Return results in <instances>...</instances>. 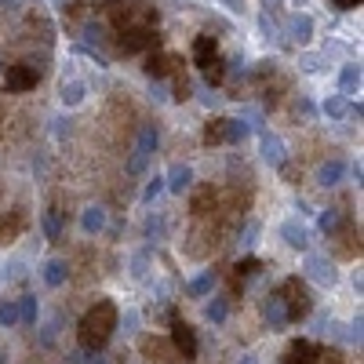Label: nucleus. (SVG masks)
I'll return each instance as SVG.
<instances>
[{
	"instance_id": "nucleus-13",
	"label": "nucleus",
	"mask_w": 364,
	"mask_h": 364,
	"mask_svg": "<svg viewBox=\"0 0 364 364\" xmlns=\"http://www.w3.org/2000/svg\"><path fill=\"white\" fill-rule=\"evenodd\" d=\"M215 58H219V41L208 37V33H200V37L193 41V63L200 66V73H204L211 63H215Z\"/></svg>"
},
{
	"instance_id": "nucleus-22",
	"label": "nucleus",
	"mask_w": 364,
	"mask_h": 364,
	"mask_svg": "<svg viewBox=\"0 0 364 364\" xmlns=\"http://www.w3.org/2000/svg\"><path fill=\"white\" fill-rule=\"evenodd\" d=\"M204 317H208L211 324H223V321L230 317V299H226V295H215V299L204 306Z\"/></svg>"
},
{
	"instance_id": "nucleus-29",
	"label": "nucleus",
	"mask_w": 364,
	"mask_h": 364,
	"mask_svg": "<svg viewBox=\"0 0 364 364\" xmlns=\"http://www.w3.org/2000/svg\"><path fill=\"white\" fill-rule=\"evenodd\" d=\"M139 321H142V314H139V310H124V314H117V328L124 331V336H135V331H139Z\"/></svg>"
},
{
	"instance_id": "nucleus-9",
	"label": "nucleus",
	"mask_w": 364,
	"mask_h": 364,
	"mask_svg": "<svg viewBox=\"0 0 364 364\" xmlns=\"http://www.w3.org/2000/svg\"><path fill=\"white\" fill-rule=\"evenodd\" d=\"M142 48H157L154 26H149V29H124V33H120V51H124V55H135Z\"/></svg>"
},
{
	"instance_id": "nucleus-1",
	"label": "nucleus",
	"mask_w": 364,
	"mask_h": 364,
	"mask_svg": "<svg viewBox=\"0 0 364 364\" xmlns=\"http://www.w3.org/2000/svg\"><path fill=\"white\" fill-rule=\"evenodd\" d=\"M117 331V306L109 299H99L80 321V346L84 350H102Z\"/></svg>"
},
{
	"instance_id": "nucleus-41",
	"label": "nucleus",
	"mask_w": 364,
	"mask_h": 364,
	"mask_svg": "<svg viewBox=\"0 0 364 364\" xmlns=\"http://www.w3.org/2000/svg\"><path fill=\"white\" fill-rule=\"evenodd\" d=\"M223 4H230L233 11H240V0H223Z\"/></svg>"
},
{
	"instance_id": "nucleus-40",
	"label": "nucleus",
	"mask_w": 364,
	"mask_h": 364,
	"mask_svg": "<svg viewBox=\"0 0 364 364\" xmlns=\"http://www.w3.org/2000/svg\"><path fill=\"white\" fill-rule=\"evenodd\" d=\"M237 364H259V357L255 353H245V357H237Z\"/></svg>"
},
{
	"instance_id": "nucleus-14",
	"label": "nucleus",
	"mask_w": 364,
	"mask_h": 364,
	"mask_svg": "<svg viewBox=\"0 0 364 364\" xmlns=\"http://www.w3.org/2000/svg\"><path fill=\"white\" fill-rule=\"evenodd\" d=\"M41 277H44V284H48V288H63V284H66V277H70L66 259H48V262H44V269H41Z\"/></svg>"
},
{
	"instance_id": "nucleus-6",
	"label": "nucleus",
	"mask_w": 364,
	"mask_h": 364,
	"mask_svg": "<svg viewBox=\"0 0 364 364\" xmlns=\"http://www.w3.org/2000/svg\"><path fill=\"white\" fill-rule=\"evenodd\" d=\"M44 77V66H33V63H18V66H8L4 70V87L8 91H29L37 87Z\"/></svg>"
},
{
	"instance_id": "nucleus-39",
	"label": "nucleus",
	"mask_w": 364,
	"mask_h": 364,
	"mask_svg": "<svg viewBox=\"0 0 364 364\" xmlns=\"http://www.w3.org/2000/svg\"><path fill=\"white\" fill-rule=\"evenodd\" d=\"M299 113H302V117H310V113H314V106H310L306 99H299Z\"/></svg>"
},
{
	"instance_id": "nucleus-10",
	"label": "nucleus",
	"mask_w": 364,
	"mask_h": 364,
	"mask_svg": "<svg viewBox=\"0 0 364 364\" xmlns=\"http://www.w3.org/2000/svg\"><path fill=\"white\" fill-rule=\"evenodd\" d=\"M259 149H262V161H266L269 168H284V161H288V149H284L281 135L262 132V139H259Z\"/></svg>"
},
{
	"instance_id": "nucleus-35",
	"label": "nucleus",
	"mask_w": 364,
	"mask_h": 364,
	"mask_svg": "<svg viewBox=\"0 0 364 364\" xmlns=\"http://www.w3.org/2000/svg\"><path fill=\"white\" fill-rule=\"evenodd\" d=\"M321 63H324L321 55H306V58H302V70H306V73H321Z\"/></svg>"
},
{
	"instance_id": "nucleus-17",
	"label": "nucleus",
	"mask_w": 364,
	"mask_h": 364,
	"mask_svg": "<svg viewBox=\"0 0 364 364\" xmlns=\"http://www.w3.org/2000/svg\"><path fill=\"white\" fill-rule=\"evenodd\" d=\"M314 360H317V346H314V343H306V339L291 343V346H288V353H284V364H314Z\"/></svg>"
},
{
	"instance_id": "nucleus-36",
	"label": "nucleus",
	"mask_w": 364,
	"mask_h": 364,
	"mask_svg": "<svg viewBox=\"0 0 364 364\" xmlns=\"http://www.w3.org/2000/svg\"><path fill=\"white\" fill-rule=\"evenodd\" d=\"M255 237H259V226L248 223V226H245V240H240V248H252V245H255Z\"/></svg>"
},
{
	"instance_id": "nucleus-15",
	"label": "nucleus",
	"mask_w": 364,
	"mask_h": 364,
	"mask_svg": "<svg viewBox=\"0 0 364 364\" xmlns=\"http://www.w3.org/2000/svg\"><path fill=\"white\" fill-rule=\"evenodd\" d=\"M80 230H84L87 237H95V233H102V230H106V211H102L99 204H91V208H84V211H80Z\"/></svg>"
},
{
	"instance_id": "nucleus-11",
	"label": "nucleus",
	"mask_w": 364,
	"mask_h": 364,
	"mask_svg": "<svg viewBox=\"0 0 364 364\" xmlns=\"http://www.w3.org/2000/svg\"><path fill=\"white\" fill-rule=\"evenodd\" d=\"M190 186H193V168L190 164H171V171L164 175V190H171V193H190Z\"/></svg>"
},
{
	"instance_id": "nucleus-21",
	"label": "nucleus",
	"mask_w": 364,
	"mask_h": 364,
	"mask_svg": "<svg viewBox=\"0 0 364 364\" xmlns=\"http://www.w3.org/2000/svg\"><path fill=\"white\" fill-rule=\"evenodd\" d=\"M84 95H87V84H84V80H66V84H63V106H66V109L80 106Z\"/></svg>"
},
{
	"instance_id": "nucleus-24",
	"label": "nucleus",
	"mask_w": 364,
	"mask_h": 364,
	"mask_svg": "<svg viewBox=\"0 0 364 364\" xmlns=\"http://www.w3.org/2000/svg\"><path fill=\"white\" fill-rule=\"evenodd\" d=\"M339 87H343V95H353V91L360 87V66H343V73H339Z\"/></svg>"
},
{
	"instance_id": "nucleus-18",
	"label": "nucleus",
	"mask_w": 364,
	"mask_h": 364,
	"mask_svg": "<svg viewBox=\"0 0 364 364\" xmlns=\"http://www.w3.org/2000/svg\"><path fill=\"white\" fill-rule=\"evenodd\" d=\"M343 175H346V164H343V161H324V164L317 168V182H321L324 190H328V186H339Z\"/></svg>"
},
{
	"instance_id": "nucleus-42",
	"label": "nucleus",
	"mask_w": 364,
	"mask_h": 364,
	"mask_svg": "<svg viewBox=\"0 0 364 364\" xmlns=\"http://www.w3.org/2000/svg\"><path fill=\"white\" fill-rule=\"evenodd\" d=\"M266 4H269V11H273V8H277V4H281V0H266Z\"/></svg>"
},
{
	"instance_id": "nucleus-19",
	"label": "nucleus",
	"mask_w": 364,
	"mask_h": 364,
	"mask_svg": "<svg viewBox=\"0 0 364 364\" xmlns=\"http://www.w3.org/2000/svg\"><path fill=\"white\" fill-rule=\"evenodd\" d=\"M171 350H175V346H171ZM171 350H168V343H161V339H142V353H146L149 364H171V357H168Z\"/></svg>"
},
{
	"instance_id": "nucleus-5",
	"label": "nucleus",
	"mask_w": 364,
	"mask_h": 364,
	"mask_svg": "<svg viewBox=\"0 0 364 364\" xmlns=\"http://www.w3.org/2000/svg\"><path fill=\"white\" fill-rule=\"evenodd\" d=\"M281 299H284V306H288V317H291V321H295V317H306V314H310V306H314L306 284H302L299 277H288V281H284Z\"/></svg>"
},
{
	"instance_id": "nucleus-28",
	"label": "nucleus",
	"mask_w": 364,
	"mask_h": 364,
	"mask_svg": "<svg viewBox=\"0 0 364 364\" xmlns=\"http://www.w3.org/2000/svg\"><path fill=\"white\" fill-rule=\"evenodd\" d=\"M324 113H328L331 120H343V117L350 113V99H346V95H331V99L324 102Z\"/></svg>"
},
{
	"instance_id": "nucleus-20",
	"label": "nucleus",
	"mask_w": 364,
	"mask_h": 364,
	"mask_svg": "<svg viewBox=\"0 0 364 364\" xmlns=\"http://www.w3.org/2000/svg\"><path fill=\"white\" fill-rule=\"evenodd\" d=\"M215 281H219V273H215V269H204V273H197V277L186 284V291H190L193 299H200V295H208L211 288H215Z\"/></svg>"
},
{
	"instance_id": "nucleus-33",
	"label": "nucleus",
	"mask_w": 364,
	"mask_h": 364,
	"mask_svg": "<svg viewBox=\"0 0 364 364\" xmlns=\"http://www.w3.org/2000/svg\"><path fill=\"white\" fill-rule=\"evenodd\" d=\"M146 237L149 240H164V219L161 215H149L146 219Z\"/></svg>"
},
{
	"instance_id": "nucleus-25",
	"label": "nucleus",
	"mask_w": 364,
	"mask_h": 364,
	"mask_svg": "<svg viewBox=\"0 0 364 364\" xmlns=\"http://www.w3.org/2000/svg\"><path fill=\"white\" fill-rule=\"evenodd\" d=\"M37 314H41L37 299H33V295H22V299H18V324H33Z\"/></svg>"
},
{
	"instance_id": "nucleus-34",
	"label": "nucleus",
	"mask_w": 364,
	"mask_h": 364,
	"mask_svg": "<svg viewBox=\"0 0 364 364\" xmlns=\"http://www.w3.org/2000/svg\"><path fill=\"white\" fill-rule=\"evenodd\" d=\"M55 336H58V317H51V321L44 324V331H41V346H51Z\"/></svg>"
},
{
	"instance_id": "nucleus-27",
	"label": "nucleus",
	"mask_w": 364,
	"mask_h": 364,
	"mask_svg": "<svg viewBox=\"0 0 364 364\" xmlns=\"http://www.w3.org/2000/svg\"><path fill=\"white\" fill-rule=\"evenodd\" d=\"M18 324V299L0 302V328H15Z\"/></svg>"
},
{
	"instance_id": "nucleus-2",
	"label": "nucleus",
	"mask_w": 364,
	"mask_h": 364,
	"mask_svg": "<svg viewBox=\"0 0 364 364\" xmlns=\"http://www.w3.org/2000/svg\"><path fill=\"white\" fill-rule=\"evenodd\" d=\"M252 135V124L248 120H233V117H219V120H211V124L204 128V142L208 146H237V142H245Z\"/></svg>"
},
{
	"instance_id": "nucleus-8",
	"label": "nucleus",
	"mask_w": 364,
	"mask_h": 364,
	"mask_svg": "<svg viewBox=\"0 0 364 364\" xmlns=\"http://www.w3.org/2000/svg\"><path fill=\"white\" fill-rule=\"evenodd\" d=\"M281 37H284L288 44H306V41L314 37V18L302 15V11L288 15V22H284V29H281Z\"/></svg>"
},
{
	"instance_id": "nucleus-23",
	"label": "nucleus",
	"mask_w": 364,
	"mask_h": 364,
	"mask_svg": "<svg viewBox=\"0 0 364 364\" xmlns=\"http://www.w3.org/2000/svg\"><path fill=\"white\" fill-rule=\"evenodd\" d=\"M171 63H175L171 55H149V63H146V73L154 77V80H164V77H168V70H171Z\"/></svg>"
},
{
	"instance_id": "nucleus-16",
	"label": "nucleus",
	"mask_w": 364,
	"mask_h": 364,
	"mask_svg": "<svg viewBox=\"0 0 364 364\" xmlns=\"http://www.w3.org/2000/svg\"><path fill=\"white\" fill-rule=\"evenodd\" d=\"M281 237H284L288 248H306V245H310V233H306V226H302L299 219H288V223L281 226Z\"/></svg>"
},
{
	"instance_id": "nucleus-4",
	"label": "nucleus",
	"mask_w": 364,
	"mask_h": 364,
	"mask_svg": "<svg viewBox=\"0 0 364 364\" xmlns=\"http://www.w3.org/2000/svg\"><path fill=\"white\" fill-rule=\"evenodd\" d=\"M302 269H306V281H314L317 288H336L339 284V269H336V262H328V255L310 252Z\"/></svg>"
},
{
	"instance_id": "nucleus-37",
	"label": "nucleus",
	"mask_w": 364,
	"mask_h": 364,
	"mask_svg": "<svg viewBox=\"0 0 364 364\" xmlns=\"http://www.w3.org/2000/svg\"><path fill=\"white\" fill-rule=\"evenodd\" d=\"M208 204H211V190H200V193L193 197V211H204Z\"/></svg>"
},
{
	"instance_id": "nucleus-30",
	"label": "nucleus",
	"mask_w": 364,
	"mask_h": 364,
	"mask_svg": "<svg viewBox=\"0 0 364 364\" xmlns=\"http://www.w3.org/2000/svg\"><path fill=\"white\" fill-rule=\"evenodd\" d=\"M339 223H343V215H339V208H324L321 215H317V226H321L324 233H336V230H339Z\"/></svg>"
},
{
	"instance_id": "nucleus-12",
	"label": "nucleus",
	"mask_w": 364,
	"mask_h": 364,
	"mask_svg": "<svg viewBox=\"0 0 364 364\" xmlns=\"http://www.w3.org/2000/svg\"><path fill=\"white\" fill-rule=\"evenodd\" d=\"M262 317H266V324L273 328V331H281L291 317H288V306H284V299H281V291L277 295H269L266 302H262Z\"/></svg>"
},
{
	"instance_id": "nucleus-43",
	"label": "nucleus",
	"mask_w": 364,
	"mask_h": 364,
	"mask_svg": "<svg viewBox=\"0 0 364 364\" xmlns=\"http://www.w3.org/2000/svg\"><path fill=\"white\" fill-rule=\"evenodd\" d=\"M0 4H8V0H0Z\"/></svg>"
},
{
	"instance_id": "nucleus-38",
	"label": "nucleus",
	"mask_w": 364,
	"mask_h": 364,
	"mask_svg": "<svg viewBox=\"0 0 364 364\" xmlns=\"http://www.w3.org/2000/svg\"><path fill=\"white\" fill-rule=\"evenodd\" d=\"M154 99H157V102H164V99H168V91H164V84H154Z\"/></svg>"
},
{
	"instance_id": "nucleus-31",
	"label": "nucleus",
	"mask_w": 364,
	"mask_h": 364,
	"mask_svg": "<svg viewBox=\"0 0 364 364\" xmlns=\"http://www.w3.org/2000/svg\"><path fill=\"white\" fill-rule=\"evenodd\" d=\"M161 193H164V175H154L146 182V190H142V204H154Z\"/></svg>"
},
{
	"instance_id": "nucleus-3",
	"label": "nucleus",
	"mask_w": 364,
	"mask_h": 364,
	"mask_svg": "<svg viewBox=\"0 0 364 364\" xmlns=\"http://www.w3.org/2000/svg\"><path fill=\"white\" fill-rule=\"evenodd\" d=\"M154 149H157V128L154 124H142L139 139H135V149H132V161H128V175H142L149 157H154Z\"/></svg>"
},
{
	"instance_id": "nucleus-26",
	"label": "nucleus",
	"mask_w": 364,
	"mask_h": 364,
	"mask_svg": "<svg viewBox=\"0 0 364 364\" xmlns=\"http://www.w3.org/2000/svg\"><path fill=\"white\" fill-rule=\"evenodd\" d=\"M41 226H44V237H48V240H58V237H63V219H58L55 208L44 211V223H41Z\"/></svg>"
},
{
	"instance_id": "nucleus-7",
	"label": "nucleus",
	"mask_w": 364,
	"mask_h": 364,
	"mask_svg": "<svg viewBox=\"0 0 364 364\" xmlns=\"http://www.w3.org/2000/svg\"><path fill=\"white\" fill-rule=\"evenodd\" d=\"M171 346H175V353L182 360H193L197 357V336H193V328L186 321H178V317H171Z\"/></svg>"
},
{
	"instance_id": "nucleus-32",
	"label": "nucleus",
	"mask_w": 364,
	"mask_h": 364,
	"mask_svg": "<svg viewBox=\"0 0 364 364\" xmlns=\"http://www.w3.org/2000/svg\"><path fill=\"white\" fill-rule=\"evenodd\" d=\"M146 273H149V252H139V255L132 259V277H135V281H142Z\"/></svg>"
}]
</instances>
